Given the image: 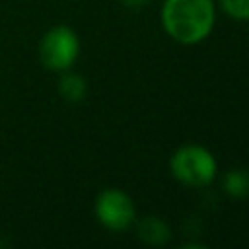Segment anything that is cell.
Returning <instances> with one entry per match:
<instances>
[{"mask_svg":"<svg viewBox=\"0 0 249 249\" xmlns=\"http://www.w3.org/2000/svg\"><path fill=\"white\" fill-rule=\"evenodd\" d=\"M216 19L212 0H165L161 6L163 31L181 45L204 41Z\"/></svg>","mask_w":249,"mask_h":249,"instance_id":"1","label":"cell"},{"mask_svg":"<svg viewBox=\"0 0 249 249\" xmlns=\"http://www.w3.org/2000/svg\"><path fill=\"white\" fill-rule=\"evenodd\" d=\"M169 169L171 175L187 187H206L214 181L218 165L210 150L196 144H187L171 156Z\"/></svg>","mask_w":249,"mask_h":249,"instance_id":"2","label":"cell"},{"mask_svg":"<svg viewBox=\"0 0 249 249\" xmlns=\"http://www.w3.org/2000/svg\"><path fill=\"white\" fill-rule=\"evenodd\" d=\"M80 54V39L68 25L51 27L39 41V60L53 72L70 70Z\"/></svg>","mask_w":249,"mask_h":249,"instance_id":"3","label":"cell"},{"mask_svg":"<svg viewBox=\"0 0 249 249\" xmlns=\"http://www.w3.org/2000/svg\"><path fill=\"white\" fill-rule=\"evenodd\" d=\"M95 218L111 231L128 230L136 220L132 198L121 189H105L95 198Z\"/></svg>","mask_w":249,"mask_h":249,"instance_id":"4","label":"cell"},{"mask_svg":"<svg viewBox=\"0 0 249 249\" xmlns=\"http://www.w3.org/2000/svg\"><path fill=\"white\" fill-rule=\"evenodd\" d=\"M136 235L140 241H144L146 245H152V247H160V245H165L171 237V230L169 226L161 220V218H156V216H146L142 218L138 224H136Z\"/></svg>","mask_w":249,"mask_h":249,"instance_id":"5","label":"cell"},{"mask_svg":"<svg viewBox=\"0 0 249 249\" xmlns=\"http://www.w3.org/2000/svg\"><path fill=\"white\" fill-rule=\"evenodd\" d=\"M56 88H58L60 97L70 101V103L82 101L86 97V93H88V84H86L84 76H80L78 72H70V70L62 72Z\"/></svg>","mask_w":249,"mask_h":249,"instance_id":"6","label":"cell"},{"mask_svg":"<svg viewBox=\"0 0 249 249\" xmlns=\"http://www.w3.org/2000/svg\"><path fill=\"white\" fill-rule=\"evenodd\" d=\"M222 187L233 198L249 196V171L247 169H230L222 179Z\"/></svg>","mask_w":249,"mask_h":249,"instance_id":"7","label":"cell"},{"mask_svg":"<svg viewBox=\"0 0 249 249\" xmlns=\"http://www.w3.org/2000/svg\"><path fill=\"white\" fill-rule=\"evenodd\" d=\"M220 8L237 21H249V0H220Z\"/></svg>","mask_w":249,"mask_h":249,"instance_id":"8","label":"cell"},{"mask_svg":"<svg viewBox=\"0 0 249 249\" xmlns=\"http://www.w3.org/2000/svg\"><path fill=\"white\" fill-rule=\"evenodd\" d=\"M121 4L126 6L128 10H140V8H146L150 0H121Z\"/></svg>","mask_w":249,"mask_h":249,"instance_id":"9","label":"cell"}]
</instances>
